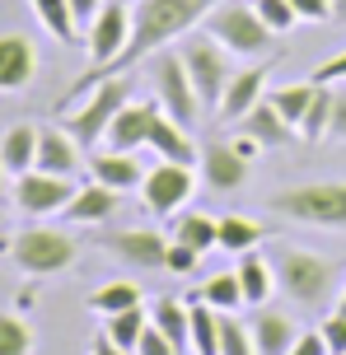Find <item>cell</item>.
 <instances>
[{
  "label": "cell",
  "mask_w": 346,
  "mask_h": 355,
  "mask_svg": "<svg viewBox=\"0 0 346 355\" xmlns=\"http://www.w3.org/2000/svg\"><path fill=\"white\" fill-rule=\"evenodd\" d=\"M216 5H220V0H136V5H131V37H127V47L117 52V61L94 66L89 75H80V80L66 89L61 107H71L75 98L89 94L98 80H117V75L136 71L141 61H150L155 52H164L168 42H178L182 33L201 28V19L211 15Z\"/></svg>",
  "instance_id": "6da1fadb"
},
{
  "label": "cell",
  "mask_w": 346,
  "mask_h": 355,
  "mask_svg": "<svg viewBox=\"0 0 346 355\" xmlns=\"http://www.w3.org/2000/svg\"><path fill=\"white\" fill-rule=\"evenodd\" d=\"M272 266H276V290L300 309H328L342 290V262L313 248H300V243H281L272 252Z\"/></svg>",
  "instance_id": "7a4b0ae2"
},
{
  "label": "cell",
  "mask_w": 346,
  "mask_h": 355,
  "mask_svg": "<svg viewBox=\"0 0 346 355\" xmlns=\"http://www.w3.org/2000/svg\"><path fill=\"white\" fill-rule=\"evenodd\" d=\"M281 220L291 225H313V230H346V178H323V182H291L272 192L267 201Z\"/></svg>",
  "instance_id": "3957f363"
},
{
  "label": "cell",
  "mask_w": 346,
  "mask_h": 355,
  "mask_svg": "<svg viewBox=\"0 0 346 355\" xmlns=\"http://www.w3.org/2000/svg\"><path fill=\"white\" fill-rule=\"evenodd\" d=\"M173 52H178L182 71L192 75L201 107H220L225 89H230V80H234V52L220 47L206 28H201V33H182L178 42H173Z\"/></svg>",
  "instance_id": "277c9868"
},
{
  "label": "cell",
  "mask_w": 346,
  "mask_h": 355,
  "mask_svg": "<svg viewBox=\"0 0 346 355\" xmlns=\"http://www.w3.org/2000/svg\"><path fill=\"white\" fill-rule=\"evenodd\" d=\"M10 262L33 276V281H47V276H61L80 262V239L66 230H47V225H33V230H19L10 239Z\"/></svg>",
  "instance_id": "5b68a950"
},
{
  "label": "cell",
  "mask_w": 346,
  "mask_h": 355,
  "mask_svg": "<svg viewBox=\"0 0 346 355\" xmlns=\"http://www.w3.org/2000/svg\"><path fill=\"white\" fill-rule=\"evenodd\" d=\"M201 28L216 37L220 47H230L234 56H248V61L267 56L276 42V33L262 24V15H257L253 5H243V0H220L216 10L201 19Z\"/></svg>",
  "instance_id": "8992f818"
},
{
  "label": "cell",
  "mask_w": 346,
  "mask_h": 355,
  "mask_svg": "<svg viewBox=\"0 0 346 355\" xmlns=\"http://www.w3.org/2000/svg\"><path fill=\"white\" fill-rule=\"evenodd\" d=\"M131 98V85L127 75H117V80H98V85L85 94V103H80V112H66V131H71L75 141L85 145V150H94V145L108 141V126L112 117L122 112V103Z\"/></svg>",
  "instance_id": "52a82bcc"
},
{
  "label": "cell",
  "mask_w": 346,
  "mask_h": 355,
  "mask_svg": "<svg viewBox=\"0 0 346 355\" xmlns=\"http://www.w3.org/2000/svg\"><path fill=\"white\" fill-rule=\"evenodd\" d=\"M150 80H155V98H159V107H164V117H173L178 126H192L201 122V98H197V85H192V75L182 71L178 52H155V61H150Z\"/></svg>",
  "instance_id": "ba28073f"
},
{
  "label": "cell",
  "mask_w": 346,
  "mask_h": 355,
  "mask_svg": "<svg viewBox=\"0 0 346 355\" xmlns=\"http://www.w3.org/2000/svg\"><path fill=\"white\" fill-rule=\"evenodd\" d=\"M197 192V173L192 164H173V159H159L155 168L146 173L141 182V206L150 215H178Z\"/></svg>",
  "instance_id": "9c48e42d"
},
{
  "label": "cell",
  "mask_w": 346,
  "mask_h": 355,
  "mask_svg": "<svg viewBox=\"0 0 346 355\" xmlns=\"http://www.w3.org/2000/svg\"><path fill=\"white\" fill-rule=\"evenodd\" d=\"M75 178L61 173H42V168H28V173L15 178V206L33 220H47V215H66V206L75 201Z\"/></svg>",
  "instance_id": "30bf717a"
},
{
  "label": "cell",
  "mask_w": 346,
  "mask_h": 355,
  "mask_svg": "<svg viewBox=\"0 0 346 355\" xmlns=\"http://www.w3.org/2000/svg\"><path fill=\"white\" fill-rule=\"evenodd\" d=\"M127 37H131V5H127V0H103V10L94 15L89 37H85L89 61H94V66L117 61V52L127 47Z\"/></svg>",
  "instance_id": "8fae6325"
},
{
  "label": "cell",
  "mask_w": 346,
  "mask_h": 355,
  "mask_svg": "<svg viewBox=\"0 0 346 355\" xmlns=\"http://www.w3.org/2000/svg\"><path fill=\"white\" fill-rule=\"evenodd\" d=\"M248 164H253V159H248L234 141H230V145H225V141L201 145V159H197L201 187H206V192H239V187L248 182Z\"/></svg>",
  "instance_id": "7c38bea8"
},
{
  "label": "cell",
  "mask_w": 346,
  "mask_h": 355,
  "mask_svg": "<svg viewBox=\"0 0 346 355\" xmlns=\"http://www.w3.org/2000/svg\"><path fill=\"white\" fill-rule=\"evenodd\" d=\"M98 248L112 252L117 262L136 266V271H155V266H164L168 239L159 230H117V234H98Z\"/></svg>",
  "instance_id": "4fadbf2b"
},
{
  "label": "cell",
  "mask_w": 346,
  "mask_h": 355,
  "mask_svg": "<svg viewBox=\"0 0 346 355\" xmlns=\"http://www.w3.org/2000/svg\"><path fill=\"white\" fill-rule=\"evenodd\" d=\"M272 66H276V56H267V66H262V61H253V66L234 71V80H230V89H225V98H220V107H216L220 122H239L243 112H253V107L262 103Z\"/></svg>",
  "instance_id": "5bb4252c"
},
{
  "label": "cell",
  "mask_w": 346,
  "mask_h": 355,
  "mask_svg": "<svg viewBox=\"0 0 346 355\" xmlns=\"http://www.w3.org/2000/svg\"><path fill=\"white\" fill-rule=\"evenodd\" d=\"M159 112H164V107H159V98H155V103H122V112H117V117H112V126H108V150H131V155H136V150H141V145H150V131H155V122H159Z\"/></svg>",
  "instance_id": "9a60e30c"
},
{
  "label": "cell",
  "mask_w": 346,
  "mask_h": 355,
  "mask_svg": "<svg viewBox=\"0 0 346 355\" xmlns=\"http://www.w3.org/2000/svg\"><path fill=\"white\" fill-rule=\"evenodd\" d=\"M37 80V47L24 33H0V94H19Z\"/></svg>",
  "instance_id": "2e32d148"
},
{
  "label": "cell",
  "mask_w": 346,
  "mask_h": 355,
  "mask_svg": "<svg viewBox=\"0 0 346 355\" xmlns=\"http://www.w3.org/2000/svg\"><path fill=\"white\" fill-rule=\"evenodd\" d=\"M239 136H248V141H257L262 150H291L295 141H300V131H295L281 112H276L267 98L253 107V112H243L239 117Z\"/></svg>",
  "instance_id": "e0dca14e"
},
{
  "label": "cell",
  "mask_w": 346,
  "mask_h": 355,
  "mask_svg": "<svg viewBox=\"0 0 346 355\" xmlns=\"http://www.w3.org/2000/svg\"><path fill=\"white\" fill-rule=\"evenodd\" d=\"M89 173L94 182H103V187H112V192H141V182H146V168H141V159L131 155V150H98V155H89Z\"/></svg>",
  "instance_id": "ac0fdd59"
},
{
  "label": "cell",
  "mask_w": 346,
  "mask_h": 355,
  "mask_svg": "<svg viewBox=\"0 0 346 355\" xmlns=\"http://www.w3.org/2000/svg\"><path fill=\"white\" fill-rule=\"evenodd\" d=\"M80 150H85V145L75 141L66 126H42V131H37V164H33V168L75 178V173H80Z\"/></svg>",
  "instance_id": "d6986e66"
},
{
  "label": "cell",
  "mask_w": 346,
  "mask_h": 355,
  "mask_svg": "<svg viewBox=\"0 0 346 355\" xmlns=\"http://www.w3.org/2000/svg\"><path fill=\"white\" fill-rule=\"evenodd\" d=\"M248 327H253L257 355H291V346L300 341V332H304V327H300L291 313H281V309H267V304H262V309L253 313V322H248Z\"/></svg>",
  "instance_id": "ffe728a7"
},
{
  "label": "cell",
  "mask_w": 346,
  "mask_h": 355,
  "mask_svg": "<svg viewBox=\"0 0 346 355\" xmlns=\"http://www.w3.org/2000/svg\"><path fill=\"white\" fill-rule=\"evenodd\" d=\"M117 211H122V192H112L103 182H89V187H80L75 201L66 206V220H71V225H108Z\"/></svg>",
  "instance_id": "44dd1931"
},
{
  "label": "cell",
  "mask_w": 346,
  "mask_h": 355,
  "mask_svg": "<svg viewBox=\"0 0 346 355\" xmlns=\"http://www.w3.org/2000/svg\"><path fill=\"white\" fill-rule=\"evenodd\" d=\"M33 164H37V126H28V122L5 126L0 131V168L10 178H19V173H28Z\"/></svg>",
  "instance_id": "7402d4cb"
},
{
  "label": "cell",
  "mask_w": 346,
  "mask_h": 355,
  "mask_svg": "<svg viewBox=\"0 0 346 355\" xmlns=\"http://www.w3.org/2000/svg\"><path fill=\"white\" fill-rule=\"evenodd\" d=\"M234 271H239V285H243V304L262 309V304L272 300V290H276L272 257H262V252H243V262H239Z\"/></svg>",
  "instance_id": "603a6c76"
},
{
  "label": "cell",
  "mask_w": 346,
  "mask_h": 355,
  "mask_svg": "<svg viewBox=\"0 0 346 355\" xmlns=\"http://www.w3.org/2000/svg\"><path fill=\"white\" fill-rule=\"evenodd\" d=\"M173 243H187L197 248L201 257L211 248H220V215H206V211H182L173 220Z\"/></svg>",
  "instance_id": "cb8c5ba5"
},
{
  "label": "cell",
  "mask_w": 346,
  "mask_h": 355,
  "mask_svg": "<svg viewBox=\"0 0 346 355\" xmlns=\"http://www.w3.org/2000/svg\"><path fill=\"white\" fill-rule=\"evenodd\" d=\"M150 322H155L182 355H192V309H187V300H159L150 309Z\"/></svg>",
  "instance_id": "d4e9b609"
},
{
  "label": "cell",
  "mask_w": 346,
  "mask_h": 355,
  "mask_svg": "<svg viewBox=\"0 0 346 355\" xmlns=\"http://www.w3.org/2000/svg\"><path fill=\"white\" fill-rule=\"evenodd\" d=\"M267 239V225L262 220H253V215H243V211H230V215H220V248L225 252H253L257 243Z\"/></svg>",
  "instance_id": "484cf974"
},
{
  "label": "cell",
  "mask_w": 346,
  "mask_h": 355,
  "mask_svg": "<svg viewBox=\"0 0 346 355\" xmlns=\"http://www.w3.org/2000/svg\"><path fill=\"white\" fill-rule=\"evenodd\" d=\"M28 5H33L37 24H42L61 47H75V42H80V24H75L71 0H28Z\"/></svg>",
  "instance_id": "4316f807"
},
{
  "label": "cell",
  "mask_w": 346,
  "mask_h": 355,
  "mask_svg": "<svg viewBox=\"0 0 346 355\" xmlns=\"http://www.w3.org/2000/svg\"><path fill=\"white\" fill-rule=\"evenodd\" d=\"M141 285L136 281H108V285H98L89 295V309L98 313V318H112V313H127V309H141Z\"/></svg>",
  "instance_id": "83f0119b"
},
{
  "label": "cell",
  "mask_w": 346,
  "mask_h": 355,
  "mask_svg": "<svg viewBox=\"0 0 346 355\" xmlns=\"http://www.w3.org/2000/svg\"><path fill=\"white\" fill-rule=\"evenodd\" d=\"M332 107H337V89L332 85H318L313 80V103L300 122V141H328V126H332Z\"/></svg>",
  "instance_id": "f1b7e54d"
},
{
  "label": "cell",
  "mask_w": 346,
  "mask_h": 355,
  "mask_svg": "<svg viewBox=\"0 0 346 355\" xmlns=\"http://www.w3.org/2000/svg\"><path fill=\"white\" fill-rule=\"evenodd\" d=\"M267 103L286 117V122L300 131V122H304V112H309V103H313V80H304V85H281V89H272L267 94Z\"/></svg>",
  "instance_id": "f546056e"
},
{
  "label": "cell",
  "mask_w": 346,
  "mask_h": 355,
  "mask_svg": "<svg viewBox=\"0 0 346 355\" xmlns=\"http://www.w3.org/2000/svg\"><path fill=\"white\" fill-rule=\"evenodd\" d=\"M187 309H192V355H220V313L201 300Z\"/></svg>",
  "instance_id": "4dcf8cb0"
},
{
  "label": "cell",
  "mask_w": 346,
  "mask_h": 355,
  "mask_svg": "<svg viewBox=\"0 0 346 355\" xmlns=\"http://www.w3.org/2000/svg\"><path fill=\"white\" fill-rule=\"evenodd\" d=\"M201 304H211L216 313H234L243 304V285H239V271H220L201 285Z\"/></svg>",
  "instance_id": "1f68e13d"
},
{
  "label": "cell",
  "mask_w": 346,
  "mask_h": 355,
  "mask_svg": "<svg viewBox=\"0 0 346 355\" xmlns=\"http://www.w3.org/2000/svg\"><path fill=\"white\" fill-rule=\"evenodd\" d=\"M33 346H37V337L28 327V318L0 309V355H33Z\"/></svg>",
  "instance_id": "d6a6232c"
},
{
  "label": "cell",
  "mask_w": 346,
  "mask_h": 355,
  "mask_svg": "<svg viewBox=\"0 0 346 355\" xmlns=\"http://www.w3.org/2000/svg\"><path fill=\"white\" fill-rule=\"evenodd\" d=\"M146 327H150V313H146V309H127V313H112L103 332H108L122 351H136V341H141V332H146Z\"/></svg>",
  "instance_id": "836d02e7"
},
{
  "label": "cell",
  "mask_w": 346,
  "mask_h": 355,
  "mask_svg": "<svg viewBox=\"0 0 346 355\" xmlns=\"http://www.w3.org/2000/svg\"><path fill=\"white\" fill-rule=\"evenodd\" d=\"M220 355H257L253 327L239 322L234 313H220Z\"/></svg>",
  "instance_id": "e575fe53"
},
{
  "label": "cell",
  "mask_w": 346,
  "mask_h": 355,
  "mask_svg": "<svg viewBox=\"0 0 346 355\" xmlns=\"http://www.w3.org/2000/svg\"><path fill=\"white\" fill-rule=\"evenodd\" d=\"M253 10L262 15V24H267V28H272L276 37H281V33H291L295 24H300V15H295V5H291V0H253Z\"/></svg>",
  "instance_id": "d590c367"
},
{
  "label": "cell",
  "mask_w": 346,
  "mask_h": 355,
  "mask_svg": "<svg viewBox=\"0 0 346 355\" xmlns=\"http://www.w3.org/2000/svg\"><path fill=\"white\" fill-rule=\"evenodd\" d=\"M197 266H201L197 248H187V243H173V239H168V252H164V271H168V276H192Z\"/></svg>",
  "instance_id": "8d00e7d4"
},
{
  "label": "cell",
  "mask_w": 346,
  "mask_h": 355,
  "mask_svg": "<svg viewBox=\"0 0 346 355\" xmlns=\"http://www.w3.org/2000/svg\"><path fill=\"white\" fill-rule=\"evenodd\" d=\"M318 332H323V341H328L332 355H346V309H332L328 318L318 322Z\"/></svg>",
  "instance_id": "74e56055"
},
{
  "label": "cell",
  "mask_w": 346,
  "mask_h": 355,
  "mask_svg": "<svg viewBox=\"0 0 346 355\" xmlns=\"http://www.w3.org/2000/svg\"><path fill=\"white\" fill-rule=\"evenodd\" d=\"M131 355H182V351L164 337V332H159V327H155V322H150L146 332H141V341H136V351H131Z\"/></svg>",
  "instance_id": "f35d334b"
},
{
  "label": "cell",
  "mask_w": 346,
  "mask_h": 355,
  "mask_svg": "<svg viewBox=\"0 0 346 355\" xmlns=\"http://www.w3.org/2000/svg\"><path fill=\"white\" fill-rule=\"evenodd\" d=\"M291 5L304 24H328L332 19V0H291Z\"/></svg>",
  "instance_id": "ab89813d"
},
{
  "label": "cell",
  "mask_w": 346,
  "mask_h": 355,
  "mask_svg": "<svg viewBox=\"0 0 346 355\" xmlns=\"http://www.w3.org/2000/svg\"><path fill=\"white\" fill-rule=\"evenodd\" d=\"M313 80H318V85H337V80H346V52L328 56V61L313 71Z\"/></svg>",
  "instance_id": "60d3db41"
},
{
  "label": "cell",
  "mask_w": 346,
  "mask_h": 355,
  "mask_svg": "<svg viewBox=\"0 0 346 355\" xmlns=\"http://www.w3.org/2000/svg\"><path fill=\"white\" fill-rule=\"evenodd\" d=\"M291 355H332L328 341H323V332L313 327V332H300V341L291 346Z\"/></svg>",
  "instance_id": "b9f144b4"
},
{
  "label": "cell",
  "mask_w": 346,
  "mask_h": 355,
  "mask_svg": "<svg viewBox=\"0 0 346 355\" xmlns=\"http://www.w3.org/2000/svg\"><path fill=\"white\" fill-rule=\"evenodd\" d=\"M328 141H346V89L337 94V107H332V126H328Z\"/></svg>",
  "instance_id": "7bdbcfd3"
},
{
  "label": "cell",
  "mask_w": 346,
  "mask_h": 355,
  "mask_svg": "<svg viewBox=\"0 0 346 355\" xmlns=\"http://www.w3.org/2000/svg\"><path fill=\"white\" fill-rule=\"evenodd\" d=\"M71 10H75V24H80V28H89L94 15L103 10V0H71Z\"/></svg>",
  "instance_id": "ee69618b"
},
{
  "label": "cell",
  "mask_w": 346,
  "mask_h": 355,
  "mask_svg": "<svg viewBox=\"0 0 346 355\" xmlns=\"http://www.w3.org/2000/svg\"><path fill=\"white\" fill-rule=\"evenodd\" d=\"M89 355H131V351H122L108 332H94V337H89Z\"/></svg>",
  "instance_id": "f6af8a7d"
},
{
  "label": "cell",
  "mask_w": 346,
  "mask_h": 355,
  "mask_svg": "<svg viewBox=\"0 0 346 355\" xmlns=\"http://www.w3.org/2000/svg\"><path fill=\"white\" fill-rule=\"evenodd\" d=\"M332 19H342V24H346V0H332Z\"/></svg>",
  "instance_id": "bcb514c9"
},
{
  "label": "cell",
  "mask_w": 346,
  "mask_h": 355,
  "mask_svg": "<svg viewBox=\"0 0 346 355\" xmlns=\"http://www.w3.org/2000/svg\"><path fill=\"white\" fill-rule=\"evenodd\" d=\"M337 309H346V285H342V300H337Z\"/></svg>",
  "instance_id": "7dc6e473"
},
{
  "label": "cell",
  "mask_w": 346,
  "mask_h": 355,
  "mask_svg": "<svg viewBox=\"0 0 346 355\" xmlns=\"http://www.w3.org/2000/svg\"><path fill=\"white\" fill-rule=\"evenodd\" d=\"M0 187H5V168H0Z\"/></svg>",
  "instance_id": "c3c4849f"
},
{
  "label": "cell",
  "mask_w": 346,
  "mask_h": 355,
  "mask_svg": "<svg viewBox=\"0 0 346 355\" xmlns=\"http://www.w3.org/2000/svg\"><path fill=\"white\" fill-rule=\"evenodd\" d=\"M127 5H136V0H127Z\"/></svg>",
  "instance_id": "681fc988"
}]
</instances>
